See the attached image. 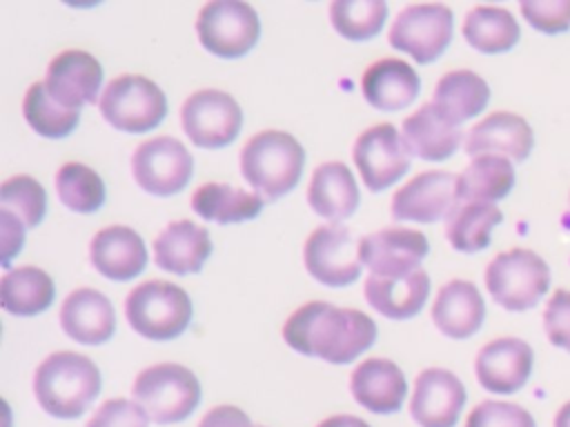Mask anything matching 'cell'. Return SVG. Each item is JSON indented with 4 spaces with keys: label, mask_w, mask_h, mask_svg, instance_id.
I'll list each match as a JSON object with an SVG mask.
<instances>
[{
    "label": "cell",
    "mask_w": 570,
    "mask_h": 427,
    "mask_svg": "<svg viewBox=\"0 0 570 427\" xmlns=\"http://www.w3.org/2000/svg\"><path fill=\"white\" fill-rule=\"evenodd\" d=\"M283 338L298 354L345 365L374 345L376 322L361 309L309 300L289 314Z\"/></svg>",
    "instance_id": "6da1fadb"
},
{
    "label": "cell",
    "mask_w": 570,
    "mask_h": 427,
    "mask_svg": "<svg viewBox=\"0 0 570 427\" xmlns=\"http://www.w3.org/2000/svg\"><path fill=\"white\" fill-rule=\"evenodd\" d=\"M38 405L53 418H78L100 394V369L78 351L47 356L33 374Z\"/></svg>",
    "instance_id": "7a4b0ae2"
},
{
    "label": "cell",
    "mask_w": 570,
    "mask_h": 427,
    "mask_svg": "<svg viewBox=\"0 0 570 427\" xmlns=\"http://www.w3.org/2000/svg\"><path fill=\"white\" fill-rule=\"evenodd\" d=\"M303 145L281 129L258 131L240 149L243 178L263 200H276L292 191L303 176Z\"/></svg>",
    "instance_id": "3957f363"
},
{
    "label": "cell",
    "mask_w": 570,
    "mask_h": 427,
    "mask_svg": "<svg viewBox=\"0 0 570 427\" xmlns=\"http://www.w3.org/2000/svg\"><path fill=\"white\" fill-rule=\"evenodd\" d=\"M125 316L134 331L149 340H171L191 320L189 294L171 280H145L125 298Z\"/></svg>",
    "instance_id": "277c9868"
},
{
    "label": "cell",
    "mask_w": 570,
    "mask_h": 427,
    "mask_svg": "<svg viewBox=\"0 0 570 427\" xmlns=\"http://www.w3.org/2000/svg\"><path fill=\"white\" fill-rule=\"evenodd\" d=\"M485 289L508 311L532 309L550 287V267L532 249L512 247L485 267Z\"/></svg>",
    "instance_id": "5b68a950"
},
{
    "label": "cell",
    "mask_w": 570,
    "mask_h": 427,
    "mask_svg": "<svg viewBox=\"0 0 570 427\" xmlns=\"http://www.w3.org/2000/svg\"><path fill=\"white\" fill-rule=\"evenodd\" d=\"M131 394L149 420L171 425L185 420L198 407L200 383L185 365L158 363L136 376Z\"/></svg>",
    "instance_id": "8992f818"
},
{
    "label": "cell",
    "mask_w": 570,
    "mask_h": 427,
    "mask_svg": "<svg viewBox=\"0 0 570 427\" xmlns=\"http://www.w3.org/2000/svg\"><path fill=\"white\" fill-rule=\"evenodd\" d=\"M100 116L116 129L142 133L160 125L167 113L165 91L140 73H122L107 82L98 100Z\"/></svg>",
    "instance_id": "52a82bcc"
},
{
    "label": "cell",
    "mask_w": 570,
    "mask_h": 427,
    "mask_svg": "<svg viewBox=\"0 0 570 427\" xmlns=\"http://www.w3.org/2000/svg\"><path fill=\"white\" fill-rule=\"evenodd\" d=\"M200 44L218 58H238L247 53L261 33L256 9L243 0H209L196 18Z\"/></svg>",
    "instance_id": "ba28073f"
},
{
    "label": "cell",
    "mask_w": 570,
    "mask_h": 427,
    "mask_svg": "<svg viewBox=\"0 0 570 427\" xmlns=\"http://www.w3.org/2000/svg\"><path fill=\"white\" fill-rule=\"evenodd\" d=\"M454 16L448 4L416 2L403 7L390 29V44L407 51L419 64L436 60L452 40Z\"/></svg>",
    "instance_id": "9c48e42d"
},
{
    "label": "cell",
    "mask_w": 570,
    "mask_h": 427,
    "mask_svg": "<svg viewBox=\"0 0 570 427\" xmlns=\"http://www.w3.org/2000/svg\"><path fill=\"white\" fill-rule=\"evenodd\" d=\"M303 260L307 271L327 287H345L361 274V240L343 222L316 227L305 245Z\"/></svg>",
    "instance_id": "30bf717a"
},
{
    "label": "cell",
    "mask_w": 570,
    "mask_h": 427,
    "mask_svg": "<svg viewBox=\"0 0 570 427\" xmlns=\"http://www.w3.org/2000/svg\"><path fill=\"white\" fill-rule=\"evenodd\" d=\"M194 171L189 149L174 136H154L142 140L131 156V173L138 187L154 196L180 191Z\"/></svg>",
    "instance_id": "8fae6325"
},
{
    "label": "cell",
    "mask_w": 570,
    "mask_h": 427,
    "mask_svg": "<svg viewBox=\"0 0 570 427\" xmlns=\"http://www.w3.org/2000/svg\"><path fill=\"white\" fill-rule=\"evenodd\" d=\"M185 133L205 149L229 145L243 125V111L236 98L220 89H198L180 107Z\"/></svg>",
    "instance_id": "7c38bea8"
},
{
    "label": "cell",
    "mask_w": 570,
    "mask_h": 427,
    "mask_svg": "<svg viewBox=\"0 0 570 427\" xmlns=\"http://www.w3.org/2000/svg\"><path fill=\"white\" fill-rule=\"evenodd\" d=\"M410 151L392 122H379L358 133L352 158L370 191H383L410 169Z\"/></svg>",
    "instance_id": "4fadbf2b"
},
{
    "label": "cell",
    "mask_w": 570,
    "mask_h": 427,
    "mask_svg": "<svg viewBox=\"0 0 570 427\" xmlns=\"http://www.w3.org/2000/svg\"><path fill=\"white\" fill-rule=\"evenodd\" d=\"M428 238L407 227H383L361 238V262L381 278H401L428 256Z\"/></svg>",
    "instance_id": "5bb4252c"
},
{
    "label": "cell",
    "mask_w": 570,
    "mask_h": 427,
    "mask_svg": "<svg viewBox=\"0 0 570 427\" xmlns=\"http://www.w3.org/2000/svg\"><path fill=\"white\" fill-rule=\"evenodd\" d=\"M456 180L452 171H421L410 178L392 196V218L394 220H416L436 222L450 214L456 202Z\"/></svg>",
    "instance_id": "9a60e30c"
},
{
    "label": "cell",
    "mask_w": 570,
    "mask_h": 427,
    "mask_svg": "<svg viewBox=\"0 0 570 427\" xmlns=\"http://www.w3.org/2000/svg\"><path fill=\"white\" fill-rule=\"evenodd\" d=\"M465 398V387L456 374L428 367L414 380L410 414L419 427H454Z\"/></svg>",
    "instance_id": "2e32d148"
},
{
    "label": "cell",
    "mask_w": 570,
    "mask_h": 427,
    "mask_svg": "<svg viewBox=\"0 0 570 427\" xmlns=\"http://www.w3.org/2000/svg\"><path fill=\"white\" fill-rule=\"evenodd\" d=\"M532 347L514 336H501L485 342L474 360L479 385L492 394L519 391L532 374Z\"/></svg>",
    "instance_id": "e0dca14e"
},
{
    "label": "cell",
    "mask_w": 570,
    "mask_h": 427,
    "mask_svg": "<svg viewBox=\"0 0 570 427\" xmlns=\"http://www.w3.org/2000/svg\"><path fill=\"white\" fill-rule=\"evenodd\" d=\"M42 82L56 102L67 109H80L98 98L102 67L89 51L67 49L49 62Z\"/></svg>",
    "instance_id": "ac0fdd59"
},
{
    "label": "cell",
    "mask_w": 570,
    "mask_h": 427,
    "mask_svg": "<svg viewBox=\"0 0 570 427\" xmlns=\"http://www.w3.org/2000/svg\"><path fill=\"white\" fill-rule=\"evenodd\" d=\"M534 147V131L525 118L512 111H494L476 122L463 138L468 156L497 153L508 160L523 162Z\"/></svg>",
    "instance_id": "d6986e66"
},
{
    "label": "cell",
    "mask_w": 570,
    "mask_h": 427,
    "mask_svg": "<svg viewBox=\"0 0 570 427\" xmlns=\"http://www.w3.org/2000/svg\"><path fill=\"white\" fill-rule=\"evenodd\" d=\"M401 136L412 156L432 162L450 158L465 138L459 122L432 100L421 105L403 120Z\"/></svg>",
    "instance_id": "ffe728a7"
},
{
    "label": "cell",
    "mask_w": 570,
    "mask_h": 427,
    "mask_svg": "<svg viewBox=\"0 0 570 427\" xmlns=\"http://www.w3.org/2000/svg\"><path fill=\"white\" fill-rule=\"evenodd\" d=\"M89 258L98 274L109 280H131L147 267L142 236L127 225H109L94 234Z\"/></svg>",
    "instance_id": "44dd1931"
},
{
    "label": "cell",
    "mask_w": 570,
    "mask_h": 427,
    "mask_svg": "<svg viewBox=\"0 0 570 427\" xmlns=\"http://www.w3.org/2000/svg\"><path fill=\"white\" fill-rule=\"evenodd\" d=\"M60 325L76 342L100 345L107 342L116 331V311L102 291L80 287L62 300Z\"/></svg>",
    "instance_id": "7402d4cb"
},
{
    "label": "cell",
    "mask_w": 570,
    "mask_h": 427,
    "mask_svg": "<svg viewBox=\"0 0 570 427\" xmlns=\"http://www.w3.org/2000/svg\"><path fill=\"white\" fill-rule=\"evenodd\" d=\"M483 296L474 282L463 278L445 282L432 302V320L436 329L454 340H463L476 334L483 325Z\"/></svg>",
    "instance_id": "603a6c76"
},
{
    "label": "cell",
    "mask_w": 570,
    "mask_h": 427,
    "mask_svg": "<svg viewBox=\"0 0 570 427\" xmlns=\"http://www.w3.org/2000/svg\"><path fill=\"white\" fill-rule=\"evenodd\" d=\"M350 391L358 405L372 414L401 409L407 383L401 367L387 358H365L350 376Z\"/></svg>",
    "instance_id": "cb8c5ba5"
},
{
    "label": "cell",
    "mask_w": 570,
    "mask_h": 427,
    "mask_svg": "<svg viewBox=\"0 0 570 427\" xmlns=\"http://www.w3.org/2000/svg\"><path fill=\"white\" fill-rule=\"evenodd\" d=\"M212 254V238L203 225L194 220H171L154 238V260L171 274H196Z\"/></svg>",
    "instance_id": "d4e9b609"
},
{
    "label": "cell",
    "mask_w": 570,
    "mask_h": 427,
    "mask_svg": "<svg viewBox=\"0 0 570 427\" xmlns=\"http://www.w3.org/2000/svg\"><path fill=\"white\" fill-rule=\"evenodd\" d=\"M358 200L356 178L345 162L330 160L314 169L307 187V202L318 216L332 222H343L356 211Z\"/></svg>",
    "instance_id": "484cf974"
},
{
    "label": "cell",
    "mask_w": 570,
    "mask_h": 427,
    "mask_svg": "<svg viewBox=\"0 0 570 427\" xmlns=\"http://www.w3.org/2000/svg\"><path fill=\"white\" fill-rule=\"evenodd\" d=\"M361 89L372 107L396 111L419 96L421 78L410 62L401 58H381L363 71Z\"/></svg>",
    "instance_id": "4316f807"
},
{
    "label": "cell",
    "mask_w": 570,
    "mask_h": 427,
    "mask_svg": "<svg viewBox=\"0 0 570 427\" xmlns=\"http://www.w3.org/2000/svg\"><path fill=\"white\" fill-rule=\"evenodd\" d=\"M363 294L381 316L403 320L423 309L430 294V276L421 267L401 278H381L370 274L365 278Z\"/></svg>",
    "instance_id": "83f0119b"
},
{
    "label": "cell",
    "mask_w": 570,
    "mask_h": 427,
    "mask_svg": "<svg viewBox=\"0 0 570 427\" xmlns=\"http://www.w3.org/2000/svg\"><path fill=\"white\" fill-rule=\"evenodd\" d=\"M514 187L512 160L497 153L474 156L459 173L456 202H490L505 198Z\"/></svg>",
    "instance_id": "f1b7e54d"
},
{
    "label": "cell",
    "mask_w": 570,
    "mask_h": 427,
    "mask_svg": "<svg viewBox=\"0 0 570 427\" xmlns=\"http://www.w3.org/2000/svg\"><path fill=\"white\" fill-rule=\"evenodd\" d=\"M191 209L203 220L229 225L256 218L263 209V198L256 191H247L227 182H205L194 191Z\"/></svg>",
    "instance_id": "f546056e"
},
{
    "label": "cell",
    "mask_w": 570,
    "mask_h": 427,
    "mask_svg": "<svg viewBox=\"0 0 570 427\" xmlns=\"http://www.w3.org/2000/svg\"><path fill=\"white\" fill-rule=\"evenodd\" d=\"M56 296L53 280L47 271L33 265L7 269L0 278L2 309L13 316H36L45 311Z\"/></svg>",
    "instance_id": "4dcf8cb0"
},
{
    "label": "cell",
    "mask_w": 570,
    "mask_h": 427,
    "mask_svg": "<svg viewBox=\"0 0 570 427\" xmlns=\"http://www.w3.org/2000/svg\"><path fill=\"white\" fill-rule=\"evenodd\" d=\"M463 38L481 53H503L519 42L521 29L508 9L476 4L465 13Z\"/></svg>",
    "instance_id": "1f68e13d"
},
{
    "label": "cell",
    "mask_w": 570,
    "mask_h": 427,
    "mask_svg": "<svg viewBox=\"0 0 570 427\" xmlns=\"http://www.w3.org/2000/svg\"><path fill=\"white\" fill-rule=\"evenodd\" d=\"M503 220L497 205L490 202H454L445 216L448 242L465 254L481 251L490 245L492 229Z\"/></svg>",
    "instance_id": "d6a6232c"
},
{
    "label": "cell",
    "mask_w": 570,
    "mask_h": 427,
    "mask_svg": "<svg viewBox=\"0 0 570 427\" xmlns=\"http://www.w3.org/2000/svg\"><path fill=\"white\" fill-rule=\"evenodd\" d=\"M488 100H490L488 82L470 69H454L443 73L432 93V102L439 105L459 125L481 113Z\"/></svg>",
    "instance_id": "836d02e7"
},
{
    "label": "cell",
    "mask_w": 570,
    "mask_h": 427,
    "mask_svg": "<svg viewBox=\"0 0 570 427\" xmlns=\"http://www.w3.org/2000/svg\"><path fill=\"white\" fill-rule=\"evenodd\" d=\"M22 113L29 127L45 138H65L80 120V109H67L56 102L40 80L29 85L22 100Z\"/></svg>",
    "instance_id": "e575fe53"
},
{
    "label": "cell",
    "mask_w": 570,
    "mask_h": 427,
    "mask_svg": "<svg viewBox=\"0 0 570 427\" xmlns=\"http://www.w3.org/2000/svg\"><path fill=\"white\" fill-rule=\"evenodd\" d=\"M56 191L60 202L76 214H94L105 202L102 178L82 162H65L58 169Z\"/></svg>",
    "instance_id": "d590c367"
},
{
    "label": "cell",
    "mask_w": 570,
    "mask_h": 427,
    "mask_svg": "<svg viewBox=\"0 0 570 427\" xmlns=\"http://www.w3.org/2000/svg\"><path fill=\"white\" fill-rule=\"evenodd\" d=\"M385 16L387 4L383 0H334L330 4L332 27L347 40H367L376 36Z\"/></svg>",
    "instance_id": "8d00e7d4"
},
{
    "label": "cell",
    "mask_w": 570,
    "mask_h": 427,
    "mask_svg": "<svg viewBox=\"0 0 570 427\" xmlns=\"http://www.w3.org/2000/svg\"><path fill=\"white\" fill-rule=\"evenodd\" d=\"M0 205L11 211L16 218L24 222V227H36L47 211V193L45 187L27 176H11L0 187Z\"/></svg>",
    "instance_id": "74e56055"
},
{
    "label": "cell",
    "mask_w": 570,
    "mask_h": 427,
    "mask_svg": "<svg viewBox=\"0 0 570 427\" xmlns=\"http://www.w3.org/2000/svg\"><path fill=\"white\" fill-rule=\"evenodd\" d=\"M463 427H537L528 409L517 403L483 400L465 418Z\"/></svg>",
    "instance_id": "f35d334b"
},
{
    "label": "cell",
    "mask_w": 570,
    "mask_h": 427,
    "mask_svg": "<svg viewBox=\"0 0 570 427\" xmlns=\"http://www.w3.org/2000/svg\"><path fill=\"white\" fill-rule=\"evenodd\" d=\"M519 11L541 33L554 36L570 29V0H523Z\"/></svg>",
    "instance_id": "ab89813d"
},
{
    "label": "cell",
    "mask_w": 570,
    "mask_h": 427,
    "mask_svg": "<svg viewBox=\"0 0 570 427\" xmlns=\"http://www.w3.org/2000/svg\"><path fill=\"white\" fill-rule=\"evenodd\" d=\"M87 427H149V416L136 400L109 398L94 411Z\"/></svg>",
    "instance_id": "60d3db41"
},
{
    "label": "cell",
    "mask_w": 570,
    "mask_h": 427,
    "mask_svg": "<svg viewBox=\"0 0 570 427\" xmlns=\"http://www.w3.org/2000/svg\"><path fill=\"white\" fill-rule=\"evenodd\" d=\"M543 329L550 345L570 351V289H557L543 309Z\"/></svg>",
    "instance_id": "b9f144b4"
},
{
    "label": "cell",
    "mask_w": 570,
    "mask_h": 427,
    "mask_svg": "<svg viewBox=\"0 0 570 427\" xmlns=\"http://www.w3.org/2000/svg\"><path fill=\"white\" fill-rule=\"evenodd\" d=\"M0 236H2V265L9 267L11 258L20 254L24 245V222L2 207H0Z\"/></svg>",
    "instance_id": "7bdbcfd3"
},
{
    "label": "cell",
    "mask_w": 570,
    "mask_h": 427,
    "mask_svg": "<svg viewBox=\"0 0 570 427\" xmlns=\"http://www.w3.org/2000/svg\"><path fill=\"white\" fill-rule=\"evenodd\" d=\"M198 427H258V425H254L243 409L234 405H218L200 418Z\"/></svg>",
    "instance_id": "ee69618b"
},
{
    "label": "cell",
    "mask_w": 570,
    "mask_h": 427,
    "mask_svg": "<svg viewBox=\"0 0 570 427\" xmlns=\"http://www.w3.org/2000/svg\"><path fill=\"white\" fill-rule=\"evenodd\" d=\"M316 427H370V425L363 418H358V416L336 414V416H330V418L321 420Z\"/></svg>",
    "instance_id": "f6af8a7d"
},
{
    "label": "cell",
    "mask_w": 570,
    "mask_h": 427,
    "mask_svg": "<svg viewBox=\"0 0 570 427\" xmlns=\"http://www.w3.org/2000/svg\"><path fill=\"white\" fill-rule=\"evenodd\" d=\"M552 427H570V400L559 407V411L554 414Z\"/></svg>",
    "instance_id": "bcb514c9"
},
{
    "label": "cell",
    "mask_w": 570,
    "mask_h": 427,
    "mask_svg": "<svg viewBox=\"0 0 570 427\" xmlns=\"http://www.w3.org/2000/svg\"><path fill=\"white\" fill-rule=\"evenodd\" d=\"M258 427H261V425H258Z\"/></svg>",
    "instance_id": "7dc6e473"
}]
</instances>
